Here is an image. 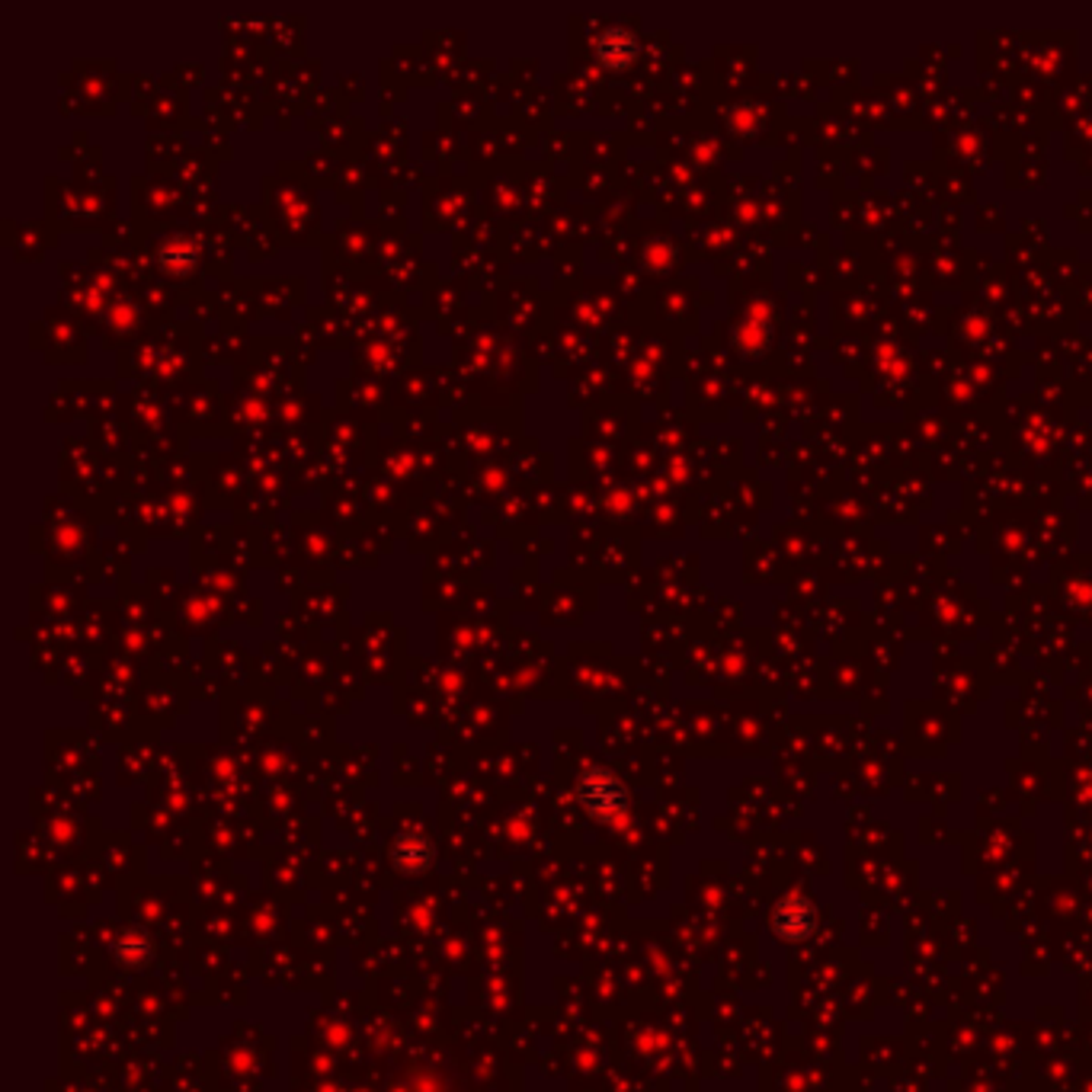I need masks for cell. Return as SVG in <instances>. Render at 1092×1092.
Returning <instances> with one entry per match:
<instances>
[{"mask_svg":"<svg viewBox=\"0 0 1092 1092\" xmlns=\"http://www.w3.org/2000/svg\"><path fill=\"white\" fill-rule=\"evenodd\" d=\"M593 55L603 68L609 71H625L638 62L641 55V43L638 33L628 27H606L597 39H593Z\"/></svg>","mask_w":1092,"mask_h":1092,"instance_id":"obj_3","label":"cell"},{"mask_svg":"<svg viewBox=\"0 0 1092 1092\" xmlns=\"http://www.w3.org/2000/svg\"><path fill=\"white\" fill-rule=\"evenodd\" d=\"M391 856L404 872H426L433 866V843L420 834H401L391 846Z\"/></svg>","mask_w":1092,"mask_h":1092,"instance_id":"obj_4","label":"cell"},{"mask_svg":"<svg viewBox=\"0 0 1092 1092\" xmlns=\"http://www.w3.org/2000/svg\"><path fill=\"white\" fill-rule=\"evenodd\" d=\"M772 933L782 942H807L817 933V907L801 894H788L772 910Z\"/></svg>","mask_w":1092,"mask_h":1092,"instance_id":"obj_2","label":"cell"},{"mask_svg":"<svg viewBox=\"0 0 1092 1092\" xmlns=\"http://www.w3.org/2000/svg\"><path fill=\"white\" fill-rule=\"evenodd\" d=\"M116 955H119V961H122V964H138V961L148 955V942L132 936V945H129V939H122V945L116 948Z\"/></svg>","mask_w":1092,"mask_h":1092,"instance_id":"obj_6","label":"cell"},{"mask_svg":"<svg viewBox=\"0 0 1092 1092\" xmlns=\"http://www.w3.org/2000/svg\"><path fill=\"white\" fill-rule=\"evenodd\" d=\"M577 801L581 807L600 824H625V817L632 810L628 788L619 775L609 769H590L577 782Z\"/></svg>","mask_w":1092,"mask_h":1092,"instance_id":"obj_1","label":"cell"},{"mask_svg":"<svg viewBox=\"0 0 1092 1092\" xmlns=\"http://www.w3.org/2000/svg\"><path fill=\"white\" fill-rule=\"evenodd\" d=\"M199 263V253L189 240H167L161 247V266L167 272H173V276H186V272H192Z\"/></svg>","mask_w":1092,"mask_h":1092,"instance_id":"obj_5","label":"cell"}]
</instances>
